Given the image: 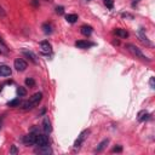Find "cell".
<instances>
[{
  "instance_id": "obj_1",
  "label": "cell",
  "mask_w": 155,
  "mask_h": 155,
  "mask_svg": "<svg viewBox=\"0 0 155 155\" xmlns=\"http://www.w3.org/2000/svg\"><path fill=\"white\" fill-rule=\"evenodd\" d=\"M126 48H127V50H128L136 58H139V59H142V61L150 62V59H149V58H148V57H147V56H145V54H144V53H143L136 45H133V44H127V45H126Z\"/></svg>"
},
{
  "instance_id": "obj_2",
  "label": "cell",
  "mask_w": 155,
  "mask_h": 155,
  "mask_svg": "<svg viewBox=\"0 0 155 155\" xmlns=\"http://www.w3.org/2000/svg\"><path fill=\"white\" fill-rule=\"evenodd\" d=\"M88 133H90V130H85V131H82V132H81V133L78 136L76 140L74 142V148H75V149H79V148L81 147V144L84 143V140L87 138Z\"/></svg>"
},
{
  "instance_id": "obj_3",
  "label": "cell",
  "mask_w": 155,
  "mask_h": 155,
  "mask_svg": "<svg viewBox=\"0 0 155 155\" xmlns=\"http://www.w3.org/2000/svg\"><path fill=\"white\" fill-rule=\"evenodd\" d=\"M13 65H15L16 70H18V71H24V70L27 69V67H28L27 62H25L24 59H22V58H17V59H15Z\"/></svg>"
},
{
  "instance_id": "obj_4",
  "label": "cell",
  "mask_w": 155,
  "mask_h": 155,
  "mask_svg": "<svg viewBox=\"0 0 155 155\" xmlns=\"http://www.w3.org/2000/svg\"><path fill=\"white\" fill-rule=\"evenodd\" d=\"M35 144L38 147H42V145H48V137L45 134H36V140Z\"/></svg>"
},
{
  "instance_id": "obj_5",
  "label": "cell",
  "mask_w": 155,
  "mask_h": 155,
  "mask_svg": "<svg viewBox=\"0 0 155 155\" xmlns=\"http://www.w3.org/2000/svg\"><path fill=\"white\" fill-rule=\"evenodd\" d=\"M34 151H35V154H42V155H50V154H52V149H51L48 145L39 147V148H36Z\"/></svg>"
},
{
  "instance_id": "obj_6",
  "label": "cell",
  "mask_w": 155,
  "mask_h": 155,
  "mask_svg": "<svg viewBox=\"0 0 155 155\" xmlns=\"http://www.w3.org/2000/svg\"><path fill=\"white\" fill-rule=\"evenodd\" d=\"M35 140H36V134H35V133H29V134L24 136V138H23V142H24V144H27V145H33V144H35Z\"/></svg>"
},
{
  "instance_id": "obj_7",
  "label": "cell",
  "mask_w": 155,
  "mask_h": 155,
  "mask_svg": "<svg viewBox=\"0 0 155 155\" xmlns=\"http://www.w3.org/2000/svg\"><path fill=\"white\" fill-rule=\"evenodd\" d=\"M137 34H138L139 40H140V41H142L144 45H147V46H151V45H153V44L149 41V39L147 38V35H145V33H144V30H143V29H139Z\"/></svg>"
},
{
  "instance_id": "obj_8",
  "label": "cell",
  "mask_w": 155,
  "mask_h": 155,
  "mask_svg": "<svg viewBox=\"0 0 155 155\" xmlns=\"http://www.w3.org/2000/svg\"><path fill=\"white\" fill-rule=\"evenodd\" d=\"M93 45H94L93 42L87 41V40H78V41L75 42V46H76L78 48H88V47H91V46H93Z\"/></svg>"
},
{
  "instance_id": "obj_9",
  "label": "cell",
  "mask_w": 155,
  "mask_h": 155,
  "mask_svg": "<svg viewBox=\"0 0 155 155\" xmlns=\"http://www.w3.org/2000/svg\"><path fill=\"white\" fill-rule=\"evenodd\" d=\"M41 98H42V93H41V92H36V93H34V94L30 97L29 102L31 103V105H33V107H35V105H38V104L40 103Z\"/></svg>"
},
{
  "instance_id": "obj_10",
  "label": "cell",
  "mask_w": 155,
  "mask_h": 155,
  "mask_svg": "<svg viewBox=\"0 0 155 155\" xmlns=\"http://www.w3.org/2000/svg\"><path fill=\"white\" fill-rule=\"evenodd\" d=\"M40 48H41V51L44 53H50L52 51V46L47 40H44V41L40 42Z\"/></svg>"
},
{
  "instance_id": "obj_11",
  "label": "cell",
  "mask_w": 155,
  "mask_h": 155,
  "mask_svg": "<svg viewBox=\"0 0 155 155\" xmlns=\"http://www.w3.org/2000/svg\"><path fill=\"white\" fill-rule=\"evenodd\" d=\"M42 128H44V131L46 132V133H50L51 131H52V126H51V121H50V119L46 116V117H44V121H42Z\"/></svg>"
},
{
  "instance_id": "obj_12",
  "label": "cell",
  "mask_w": 155,
  "mask_h": 155,
  "mask_svg": "<svg viewBox=\"0 0 155 155\" xmlns=\"http://www.w3.org/2000/svg\"><path fill=\"white\" fill-rule=\"evenodd\" d=\"M11 73V68L8 65H0V76H10Z\"/></svg>"
},
{
  "instance_id": "obj_13",
  "label": "cell",
  "mask_w": 155,
  "mask_h": 155,
  "mask_svg": "<svg viewBox=\"0 0 155 155\" xmlns=\"http://www.w3.org/2000/svg\"><path fill=\"white\" fill-rule=\"evenodd\" d=\"M80 31H81L82 35L90 36V35L92 34V27H91V25H82V27L80 28Z\"/></svg>"
},
{
  "instance_id": "obj_14",
  "label": "cell",
  "mask_w": 155,
  "mask_h": 155,
  "mask_svg": "<svg viewBox=\"0 0 155 155\" xmlns=\"http://www.w3.org/2000/svg\"><path fill=\"white\" fill-rule=\"evenodd\" d=\"M115 35H117L119 38H122V39H126V38H128V33H127V30L126 29H121V28H117V29H115Z\"/></svg>"
},
{
  "instance_id": "obj_15",
  "label": "cell",
  "mask_w": 155,
  "mask_h": 155,
  "mask_svg": "<svg viewBox=\"0 0 155 155\" xmlns=\"http://www.w3.org/2000/svg\"><path fill=\"white\" fill-rule=\"evenodd\" d=\"M22 52H23V53H24V54H25V56H27V57H28V58H29V59H30V61H31L33 63H35V64L38 63L36 56H35V54H34V53H33L31 51H28V50H23Z\"/></svg>"
},
{
  "instance_id": "obj_16",
  "label": "cell",
  "mask_w": 155,
  "mask_h": 155,
  "mask_svg": "<svg viewBox=\"0 0 155 155\" xmlns=\"http://www.w3.org/2000/svg\"><path fill=\"white\" fill-rule=\"evenodd\" d=\"M108 143H109V139H108V138H107V139H103V140L98 144V147L96 148V153H101V151L108 145Z\"/></svg>"
},
{
  "instance_id": "obj_17",
  "label": "cell",
  "mask_w": 155,
  "mask_h": 155,
  "mask_svg": "<svg viewBox=\"0 0 155 155\" xmlns=\"http://www.w3.org/2000/svg\"><path fill=\"white\" fill-rule=\"evenodd\" d=\"M65 21L68 23H75L78 21V15H75V13H68L65 16Z\"/></svg>"
},
{
  "instance_id": "obj_18",
  "label": "cell",
  "mask_w": 155,
  "mask_h": 155,
  "mask_svg": "<svg viewBox=\"0 0 155 155\" xmlns=\"http://www.w3.org/2000/svg\"><path fill=\"white\" fill-rule=\"evenodd\" d=\"M42 31L45 34H51L52 33V25L50 23H44L42 24Z\"/></svg>"
},
{
  "instance_id": "obj_19",
  "label": "cell",
  "mask_w": 155,
  "mask_h": 155,
  "mask_svg": "<svg viewBox=\"0 0 155 155\" xmlns=\"http://www.w3.org/2000/svg\"><path fill=\"white\" fill-rule=\"evenodd\" d=\"M148 117H149V113L145 111V110H143V111H140V113L138 114V120H139V121H144V120H147Z\"/></svg>"
},
{
  "instance_id": "obj_20",
  "label": "cell",
  "mask_w": 155,
  "mask_h": 155,
  "mask_svg": "<svg viewBox=\"0 0 155 155\" xmlns=\"http://www.w3.org/2000/svg\"><path fill=\"white\" fill-rule=\"evenodd\" d=\"M25 85H27L28 87H34V86H35V81H34V79H31V78H27V79H25Z\"/></svg>"
},
{
  "instance_id": "obj_21",
  "label": "cell",
  "mask_w": 155,
  "mask_h": 155,
  "mask_svg": "<svg viewBox=\"0 0 155 155\" xmlns=\"http://www.w3.org/2000/svg\"><path fill=\"white\" fill-rule=\"evenodd\" d=\"M19 98H16V99H12V101H10L8 103H7V105L8 107H17V105H19Z\"/></svg>"
},
{
  "instance_id": "obj_22",
  "label": "cell",
  "mask_w": 155,
  "mask_h": 155,
  "mask_svg": "<svg viewBox=\"0 0 155 155\" xmlns=\"http://www.w3.org/2000/svg\"><path fill=\"white\" fill-rule=\"evenodd\" d=\"M103 2L105 4V6H107L109 10H111V8L114 7V0H103Z\"/></svg>"
},
{
  "instance_id": "obj_23",
  "label": "cell",
  "mask_w": 155,
  "mask_h": 155,
  "mask_svg": "<svg viewBox=\"0 0 155 155\" xmlns=\"http://www.w3.org/2000/svg\"><path fill=\"white\" fill-rule=\"evenodd\" d=\"M17 93H18L21 97H23V96H25V94H27V90H25L24 87H21V86H19V87L17 88Z\"/></svg>"
},
{
  "instance_id": "obj_24",
  "label": "cell",
  "mask_w": 155,
  "mask_h": 155,
  "mask_svg": "<svg viewBox=\"0 0 155 155\" xmlns=\"http://www.w3.org/2000/svg\"><path fill=\"white\" fill-rule=\"evenodd\" d=\"M5 53H7V48L4 45V42H1L0 44V54H5Z\"/></svg>"
},
{
  "instance_id": "obj_25",
  "label": "cell",
  "mask_w": 155,
  "mask_h": 155,
  "mask_svg": "<svg viewBox=\"0 0 155 155\" xmlns=\"http://www.w3.org/2000/svg\"><path fill=\"white\" fill-rule=\"evenodd\" d=\"M121 17H122V18L133 19V15H131V13H128V12H124V13H121Z\"/></svg>"
},
{
  "instance_id": "obj_26",
  "label": "cell",
  "mask_w": 155,
  "mask_h": 155,
  "mask_svg": "<svg viewBox=\"0 0 155 155\" xmlns=\"http://www.w3.org/2000/svg\"><path fill=\"white\" fill-rule=\"evenodd\" d=\"M56 12H57L58 15H63V13H64V7H63V6H57V7H56Z\"/></svg>"
},
{
  "instance_id": "obj_27",
  "label": "cell",
  "mask_w": 155,
  "mask_h": 155,
  "mask_svg": "<svg viewBox=\"0 0 155 155\" xmlns=\"http://www.w3.org/2000/svg\"><path fill=\"white\" fill-rule=\"evenodd\" d=\"M10 153H11V154H13V155L18 154V150H17L16 145H12V147H11V150H10Z\"/></svg>"
},
{
  "instance_id": "obj_28",
  "label": "cell",
  "mask_w": 155,
  "mask_h": 155,
  "mask_svg": "<svg viewBox=\"0 0 155 155\" xmlns=\"http://www.w3.org/2000/svg\"><path fill=\"white\" fill-rule=\"evenodd\" d=\"M122 151V147H115L114 149H113V153H121Z\"/></svg>"
},
{
  "instance_id": "obj_29",
  "label": "cell",
  "mask_w": 155,
  "mask_h": 155,
  "mask_svg": "<svg viewBox=\"0 0 155 155\" xmlns=\"http://www.w3.org/2000/svg\"><path fill=\"white\" fill-rule=\"evenodd\" d=\"M6 16V11L4 10V7L0 5V17H5Z\"/></svg>"
},
{
  "instance_id": "obj_30",
  "label": "cell",
  "mask_w": 155,
  "mask_h": 155,
  "mask_svg": "<svg viewBox=\"0 0 155 155\" xmlns=\"http://www.w3.org/2000/svg\"><path fill=\"white\" fill-rule=\"evenodd\" d=\"M149 84H150V87H151V88H155V82H154V78H150V81H149Z\"/></svg>"
},
{
  "instance_id": "obj_31",
  "label": "cell",
  "mask_w": 155,
  "mask_h": 155,
  "mask_svg": "<svg viewBox=\"0 0 155 155\" xmlns=\"http://www.w3.org/2000/svg\"><path fill=\"white\" fill-rule=\"evenodd\" d=\"M31 5L35 6V7H38L39 6V0H31Z\"/></svg>"
},
{
  "instance_id": "obj_32",
  "label": "cell",
  "mask_w": 155,
  "mask_h": 155,
  "mask_svg": "<svg viewBox=\"0 0 155 155\" xmlns=\"http://www.w3.org/2000/svg\"><path fill=\"white\" fill-rule=\"evenodd\" d=\"M136 1H139V0H136Z\"/></svg>"
},
{
  "instance_id": "obj_33",
  "label": "cell",
  "mask_w": 155,
  "mask_h": 155,
  "mask_svg": "<svg viewBox=\"0 0 155 155\" xmlns=\"http://www.w3.org/2000/svg\"><path fill=\"white\" fill-rule=\"evenodd\" d=\"M87 1H90V0H87Z\"/></svg>"
}]
</instances>
